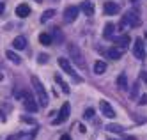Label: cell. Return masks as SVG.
I'll return each mask as SVG.
<instances>
[{
    "instance_id": "4fadbf2b",
    "label": "cell",
    "mask_w": 147,
    "mask_h": 140,
    "mask_svg": "<svg viewBox=\"0 0 147 140\" xmlns=\"http://www.w3.org/2000/svg\"><path fill=\"white\" fill-rule=\"evenodd\" d=\"M13 46H14L16 50H25V48H27V39H25L23 36L14 37V39H13Z\"/></svg>"
},
{
    "instance_id": "8fae6325",
    "label": "cell",
    "mask_w": 147,
    "mask_h": 140,
    "mask_svg": "<svg viewBox=\"0 0 147 140\" xmlns=\"http://www.w3.org/2000/svg\"><path fill=\"white\" fill-rule=\"evenodd\" d=\"M103 9H105V14H108V16H113V14H119V11H121V5H119V4H115V2H105Z\"/></svg>"
},
{
    "instance_id": "9c48e42d",
    "label": "cell",
    "mask_w": 147,
    "mask_h": 140,
    "mask_svg": "<svg viewBox=\"0 0 147 140\" xmlns=\"http://www.w3.org/2000/svg\"><path fill=\"white\" fill-rule=\"evenodd\" d=\"M99 110H101V114L105 117H108V119H113V117H115V110L112 108V105L108 101H105V99L99 101Z\"/></svg>"
},
{
    "instance_id": "d4e9b609",
    "label": "cell",
    "mask_w": 147,
    "mask_h": 140,
    "mask_svg": "<svg viewBox=\"0 0 147 140\" xmlns=\"http://www.w3.org/2000/svg\"><path fill=\"white\" fill-rule=\"evenodd\" d=\"M22 137H23V133H16V135H9L5 140H22Z\"/></svg>"
},
{
    "instance_id": "d6a6232c",
    "label": "cell",
    "mask_w": 147,
    "mask_h": 140,
    "mask_svg": "<svg viewBox=\"0 0 147 140\" xmlns=\"http://www.w3.org/2000/svg\"><path fill=\"white\" fill-rule=\"evenodd\" d=\"M108 140H117V138H108Z\"/></svg>"
},
{
    "instance_id": "83f0119b",
    "label": "cell",
    "mask_w": 147,
    "mask_h": 140,
    "mask_svg": "<svg viewBox=\"0 0 147 140\" xmlns=\"http://www.w3.org/2000/svg\"><path fill=\"white\" fill-rule=\"evenodd\" d=\"M37 62H39V64L48 62V55H45V53H41V55H39V59H37Z\"/></svg>"
},
{
    "instance_id": "30bf717a",
    "label": "cell",
    "mask_w": 147,
    "mask_h": 140,
    "mask_svg": "<svg viewBox=\"0 0 147 140\" xmlns=\"http://www.w3.org/2000/svg\"><path fill=\"white\" fill-rule=\"evenodd\" d=\"M105 55H107L108 59H112V60H119L121 57H122V50H119V48H108V50H105V48H99Z\"/></svg>"
},
{
    "instance_id": "836d02e7",
    "label": "cell",
    "mask_w": 147,
    "mask_h": 140,
    "mask_svg": "<svg viewBox=\"0 0 147 140\" xmlns=\"http://www.w3.org/2000/svg\"><path fill=\"white\" fill-rule=\"evenodd\" d=\"M36 2H43V0H36Z\"/></svg>"
},
{
    "instance_id": "9a60e30c",
    "label": "cell",
    "mask_w": 147,
    "mask_h": 140,
    "mask_svg": "<svg viewBox=\"0 0 147 140\" xmlns=\"http://www.w3.org/2000/svg\"><path fill=\"white\" fill-rule=\"evenodd\" d=\"M117 87H119V91H126V89H128V78H126L124 73L119 74V78H117Z\"/></svg>"
},
{
    "instance_id": "5bb4252c",
    "label": "cell",
    "mask_w": 147,
    "mask_h": 140,
    "mask_svg": "<svg viewBox=\"0 0 147 140\" xmlns=\"http://www.w3.org/2000/svg\"><path fill=\"white\" fill-rule=\"evenodd\" d=\"M55 82H57V83L60 85V89H62V92H64V94H69V92H71V89H69V85H67V83L64 82V78H62V76H60L59 73L55 74Z\"/></svg>"
},
{
    "instance_id": "e575fe53",
    "label": "cell",
    "mask_w": 147,
    "mask_h": 140,
    "mask_svg": "<svg viewBox=\"0 0 147 140\" xmlns=\"http://www.w3.org/2000/svg\"><path fill=\"white\" fill-rule=\"evenodd\" d=\"M133 2H138V0H133Z\"/></svg>"
},
{
    "instance_id": "277c9868",
    "label": "cell",
    "mask_w": 147,
    "mask_h": 140,
    "mask_svg": "<svg viewBox=\"0 0 147 140\" xmlns=\"http://www.w3.org/2000/svg\"><path fill=\"white\" fill-rule=\"evenodd\" d=\"M59 66L62 68V71H66V73L69 74V76H73V80H75L76 83L83 82V78L80 76V74H78V73H76L75 69H73V66L69 64V60H67V59H59Z\"/></svg>"
},
{
    "instance_id": "4316f807",
    "label": "cell",
    "mask_w": 147,
    "mask_h": 140,
    "mask_svg": "<svg viewBox=\"0 0 147 140\" xmlns=\"http://www.w3.org/2000/svg\"><path fill=\"white\" fill-rule=\"evenodd\" d=\"M34 135H36V131L30 135V133H23V137H22V140H34Z\"/></svg>"
},
{
    "instance_id": "d6986e66",
    "label": "cell",
    "mask_w": 147,
    "mask_h": 140,
    "mask_svg": "<svg viewBox=\"0 0 147 140\" xmlns=\"http://www.w3.org/2000/svg\"><path fill=\"white\" fill-rule=\"evenodd\" d=\"M5 57H7L9 60H11V62H14V64H20V62H22L20 55H16V53H14V51H11V50H9V51H5Z\"/></svg>"
},
{
    "instance_id": "7c38bea8",
    "label": "cell",
    "mask_w": 147,
    "mask_h": 140,
    "mask_svg": "<svg viewBox=\"0 0 147 140\" xmlns=\"http://www.w3.org/2000/svg\"><path fill=\"white\" fill-rule=\"evenodd\" d=\"M30 14V7L27 5V4H20L18 7H16V16H20V18H27Z\"/></svg>"
},
{
    "instance_id": "3957f363",
    "label": "cell",
    "mask_w": 147,
    "mask_h": 140,
    "mask_svg": "<svg viewBox=\"0 0 147 140\" xmlns=\"http://www.w3.org/2000/svg\"><path fill=\"white\" fill-rule=\"evenodd\" d=\"M30 80H32L34 91H36V94H37L39 105H41V106H46V105H48V94H46V91H45V87H43V83H41V80H39L37 76H32Z\"/></svg>"
},
{
    "instance_id": "f546056e",
    "label": "cell",
    "mask_w": 147,
    "mask_h": 140,
    "mask_svg": "<svg viewBox=\"0 0 147 140\" xmlns=\"http://www.w3.org/2000/svg\"><path fill=\"white\" fill-rule=\"evenodd\" d=\"M60 140H71V138H69V135H62V137H60Z\"/></svg>"
},
{
    "instance_id": "8992f818",
    "label": "cell",
    "mask_w": 147,
    "mask_h": 140,
    "mask_svg": "<svg viewBox=\"0 0 147 140\" xmlns=\"http://www.w3.org/2000/svg\"><path fill=\"white\" fill-rule=\"evenodd\" d=\"M78 13H80V7H76V5H67L66 11H64V21H66V23H73V21L78 18Z\"/></svg>"
},
{
    "instance_id": "6da1fadb",
    "label": "cell",
    "mask_w": 147,
    "mask_h": 140,
    "mask_svg": "<svg viewBox=\"0 0 147 140\" xmlns=\"http://www.w3.org/2000/svg\"><path fill=\"white\" fill-rule=\"evenodd\" d=\"M138 25H140V16L136 14V11H128L126 14H122V20H121L119 28H121V30H122L124 27L135 28V27H138Z\"/></svg>"
},
{
    "instance_id": "1f68e13d",
    "label": "cell",
    "mask_w": 147,
    "mask_h": 140,
    "mask_svg": "<svg viewBox=\"0 0 147 140\" xmlns=\"http://www.w3.org/2000/svg\"><path fill=\"white\" fill-rule=\"evenodd\" d=\"M126 140H136L135 137H126Z\"/></svg>"
},
{
    "instance_id": "cb8c5ba5",
    "label": "cell",
    "mask_w": 147,
    "mask_h": 140,
    "mask_svg": "<svg viewBox=\"0 0 147 140\" xmlns=\"http://www.w3.org/2000/svg\"><path fill=\"white\" fill-rule=\"evenodd\" d=\"M83 117H85V119H92V117H94V110L92 108H87L85 112H83Z\"/></svg>"
},
{
    "instance_id": "5b68a950",
    "label": "cell",
    "mask_w": 147,
    "mask_h": 140,
    "mask_svg": "<svg viewBox=\"0 0 147 140\" xmlns=\"http://www.w3.org/2000/svg\"><path fill=\"white\" fill-rule=\"evenodd\" d=\"M133 55L138 60L145 59V48H144V39L142 37H136L133 41Z\"/></svg>"
},
{
    "instance_id": "2e32d148",
    "label": "cell",
    "mask_w": 147,
    "mask_h": 140,
    "mask_svg": "<svg viewBox=\"0 0 147 140\" xmlns=\"http://www.w3.org/2000/svg\"><path fill=\"white\" fill-rule=\"evenodd\" d=\"M115 28H117V27H115L113 23H107V25H105V32H103V37H105V39H110V37L113 36Z\"/></svg>"
},
{
    "instance_id": "52a82bcc",
    "label": "cell",
    "mask_w": 147,
    "mask_h": 140,
    "mask_svg": "<svg viewBox=\"0 0 147 140\" xmlns=\"http://www.w3.org/2000/svg\"><path fill=\"white\" fill-rule=\"evenodd\" d=\"M129 43H131V39H129L128 34H122V36L113 37V45H115V48H119V50H126V48L129 46Z\"/></svg>"
},
{
    "instance_id": "7402d4cb",
    "label": "cell",
    "mask_w": 147,
    "mask_h": 140,
    "mask_svg": "<svg viewBox=\"0 0 147 140\" xmlns=\"http://www.w3.org/2000/svg\"><path fill=\"white\" fill-rule=\"evenodd\" d=\"M107 130L112 131V133H122V131H124V128L119 126V124H108V126H107Z\"/></svg>"
},
{
    "instance_id": "603a6c76",
    "label": "cell",
    "mask_w": 147,
    "mask_h": 140,
    "mask_svg": "<svg viewBox=\"0 0 147 140\" xmlns=\"http://www.w3.org/2000/svg\"><path fill=\"white\" fill-rule=\"evenodd\" d=\"M138 91H140V83L138 82H135L133 85H131V98H136V96H138Z\"/></svg>"
},
{
    "instance_id": "ffe728a7",
    "label": "cell",
    "mask_w": 147,
    "mask_h": 140,
    "mask_svg": "<svg viewBox=\"0 0 147 140\" xmlns=\"http://www.w3.org/2000/svg\"><path fill=\"white\" fill-rule=\"evenodd\" d=\"M39 43H41L43 46H50V45H51V36H50V34H41V36H39Z\"/></svg>"
},
{
    "instance_id": "ac0fdd59",
    "label": "cell",
    "mask_w": 147,
    "mask_h": 140,
    "mask_svg": "<svg viewBox=\"0 0 147 140\" xmlns=\"http://www.w3.org/2000/svg\"><path fill=\"white\" fill-rule=\"evenodd\" d=\"M105 71H107V62L98 60L96 64H94V73H96V74H103Z\"/></svg>"
},
{
    "instance_id": "ba28073f",
    "label": "cell",
    "mask_w": 147,
    "mask_h": 140,
    "mask_svg": "<svg viewBox=\"0 0 147 140\" xmlns=\"http://www.w3.org/2000/svg\"><path fill=\"white\" fill-rule=\"evenodd\" d=\"M69 112H71L69 103H64V105H62V108H60V112H59V117H57V119H53V124H62L64 121H67Z\"/></svg>"
},
{
    "instance_id": "44dd1931",
    "label": "cell",
    "mask_w": 147,
    "mask_h": 140,
    "mask_svg": "<svg viewBox=\"0 0 147 140\" xmlns=\"http://www.w3.org/2000/svg\"><path fill=\"white\" fill-rule=\"evenodd\" d=\"M57 13H55V11L53 9H48V11H45V14L43 16H41V21H43V23H45V21H48V20H51V18H53Z\"/></svg>"
},
{
    "instance_id": "f1b7e54d",
    "label": "cell",
    "mask_w": 147,
    "mask_h": 140,
    "mask_svg": "<svg viewBox=\"0 0 147 140\" xmlns=\"http://www.w3.org/2000/svg\"><path fill=\"white\" fill-rule=\"evenodd\" d=\"M140 78L147 83V71H142V73H140Z\"/></svg>"
},
{
    "instance_id": "4dcf8cb0",
    "label": "cell",
    "mask_w": 147,
    "mask_h": 140,
    "mask_svg": "<svg viewBox=\"0 0 147 140\" xmlns=\"http://www.w3.org/2000/svg\"><path fill=\"white\" fill-rule=\"evenodd\" d=\"M2 13H4V4L0 2V14H2Z\"/></svg>"
},
{
    "instance_id": "484cf974",
    "label": "cell",
    "mask_w": 147,
    "mask_h": 140,
    "mask_svg": "<svg viewBox=\"0 0 147 140\" xmlns=\"http://www.w3.org/2000/svg\"><path fill=\"white\" fill-rule=\"evenodd\" d=\"M138 105H142V106H144V105H147V94H142V96H140Z\"/></svg>"
},
{
    "instance_id": "e0dca14e",
    "label": "cell",
    "mask_w": 147,
    "mask_h": 140,
    "mask_svg": "<svg viewBox=\"0 0 147 140\" xmlns=\"http://www.w3.org/2000/svg\"><path fill=\"white\" fill-rule=\"evenodd\" d=\"M82 11H83V13H85L87 16H92V14H94V4L90 2V0L83 2V4H82Z\"/></svg>"
},
{
    "instance_id": "7a4b0ae2",
    "label": "cell",
    "mask_w": 147,
    "mask_h": 140,
    "mask_svg": "<svg viewBox=\"0 0 147 140\" xmlns=\"http://www.w3.org/2000/svg\"><path fill=\"white\" fill-rule=\"evenodd\" d=\"M67 51H69V55H71V60L75 62L80 69H87V62H85V59H83V53H82V50L76 45H69Z\"/></svg>"
}]
</instances>
